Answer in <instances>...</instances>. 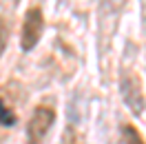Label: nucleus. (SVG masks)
Instances as JSON below:
<instances>
[{"label": "nucleus", "instance_id": "obj_1", "mask_svg": "<svg viewBox=\"0 0 146 144\" xmlns=\"http://www.w3.org/2000/svg\"><path fill=\"white\" fill-rule=\"evenodd\" d=\"M119 91H122V98L126 102V107L131 109L133 115H142L146 109V100L142 93V84L131 71H124L122 80H119Z\"/></svg>", "mask_w": 146, "mask_h": 144}, {"label": "nucleus", "instance_id": "obj_2", "mask_svg": "<svg viewBox=\"0 0 146 144\" xmlns=\"http://www.w3.org/2000/svg\"><path fill=\"white\" fill-rule=\"evenodd\" d=\"M55 122V111L49 107H38L33 111V115L27 124V142L29 144H40L44 140V135L49 133V129Z\"/></svg>", "mask_w": 146, "mask_h": 144}, {"label": "nucleus", "instance_id": "obj_3", "mask_svg": "<svg viewBox=\"0 0 146 144\" xmlns=\"http://www.w3.org/2000/svg\"><path fill=\"white\" fill-rule=\"evenodd\" d=\"M42 29H44L42 11H40V7H31L25 13V22H22V36H20L22 51H31L38 45V40L42 36Z\"/></svg>", "mask_w": 146, "mask_h": 144}, {"label": "nucleus", "instance_id": "obj_4", "mask_svg": "<svg viewBox=\"0 0 146 144\" xmlns=\"http://www.w3.org/2000/svg\"><path fill=\"white\" fill-rule=\"evenodd\" d=\"M122 142L124 144H144V137L139 135L133 124H124L122 126Z\"/></svg>", "mask_w": 146, "mask_h": 144}, {"label": "nucleus", "instance_id": "obj_5", "mask_svg": "<svg viewBox=\"0 0 146 144\" xmlns=\"http://www.w3.org/2000/svg\"><path fill=\"white\" fill-rule=\"evenodd\" d=\"M0 124L2 126H16V115H13V111H11L2 100H0Z\"/></svg>", "mask_w": 146, "mask_h": 144}, {"label": "nucleus", "instance_id": "obj_6", "mask_svg": "<svg viewBox=\"0 0 146 144\" xmlns=\"http://www.w3.org/2000/svg\"><path fill=\"white\" fill-rule=\"evenodd\" d=\"M7 40H9V25H7L5 18H0V58L7 49Z\"/></svg>", "mask_w": 146, "mask_h": 144}, {"label": "nucleus", "instance_id": "obj_7", "mask_svg": "<svg viewBox=\"0 0 146 144\" xmlns=\"http://www.w3.org/2000/svg\"><path fill=\"white\" fill-rule=\"evenodd\" d=\"M124 2H126V0H102V5L109 7V13H117V11L124 7Z\"/></svg>", "mask_w": 146, "mask_h": 144}]
</instances>
